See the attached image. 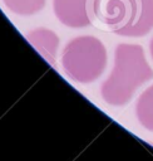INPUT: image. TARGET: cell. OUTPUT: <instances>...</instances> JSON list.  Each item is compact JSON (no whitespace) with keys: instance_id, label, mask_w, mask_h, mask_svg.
<instances>
[{"instance_id":"cell-6","label":"cell","mask_w":153,"mask_h":161,"mask_svg":"<svg viewBox=\"0 0 153 161\" xmlns=\"http://www.w3.org/2000/svg\"><path fill=\"white\" fill-rule=\"evenodd\" d=\"M5 6L16 15H33L45 6L46 0H3Z\"/></svg>"},{"instance_id":"cell-7","label":"cell","mask_w":153,"mask_h":161,"mask_svg":"<svg viewBox=\"0 0 153 161\" xmlns=\"http://www.w3.org/2000/svg\"><path fill=\"white\" fill-rule=\"evenodd\" d=\"M149 49H150V55H152V58H153V38H152V40H150V44H149Z\"/></svg>"},{"instance_id":"cell-1","label":"cell","mask_w":153,"mask_h":161,"mask_svg":"<svg viewBox=\"0 0 153 161\" xmlns=\"http://www.w3.org/2000/svg\"><path fill=\"white\" fill-rule=\"evenodd\" d=\"M153 78V70L138 44H119L115 48L114 69L104 83L103 94L113 104L125 103L133 92Z\"/></svg>"},{"instance_id":"cell-4","label":"cell","mask_w":153,"mask_h":161,"mask_svg":"<svg viewBox=\"0 0 153 161\" xmlns=\"http://www.w3.org/2000/svg\"><path fill=\"white\" fill-rule=\"evenodd\" d=\"M93 0H53L55 16L66 26L83 28L93 21Z\"/></svg>"},{"instance_id":"cell-3","label":"cell","mask_w":153,"mask_h":161,"mask_svg":"<svg viewBox=\"0 0 153 161\" xmlns=\"http://www.w3.org/2000/svg\"><path fill=\"white\" fill-rule=\"evenodd\" d=\"M64 63L82 80H92L103 72L107 63V52L99 39L79 36L66 45Z\"/></svg>"},{"instance_id":"cell-5","label":"cell","mask_w":153,"mask_h":161,"mask_svg":"<svg viewBox=\"0 0 153 161\" xmlns=\"http://www.w3.org/2000/svg\"><path fill=\"white\" fill-rule=\"evenodd\" d=\"M137 116L147 130L153 131V86L140 94L137 103Z\"/></svg>"},{"instance_id":"cell-2","label":"cell","mask_w":153,"mask_h":161,"mask_svg":"<svg viewBox=\"0 0 153 161\" xmlns=\"http://www.w3.org/2000/svg\"><path fill=\"white\" fill-rule=\"evenodd\" d=\"M93 20L123 36H143L153 29V0H93Z\"/></svg>"}]
</instances>
